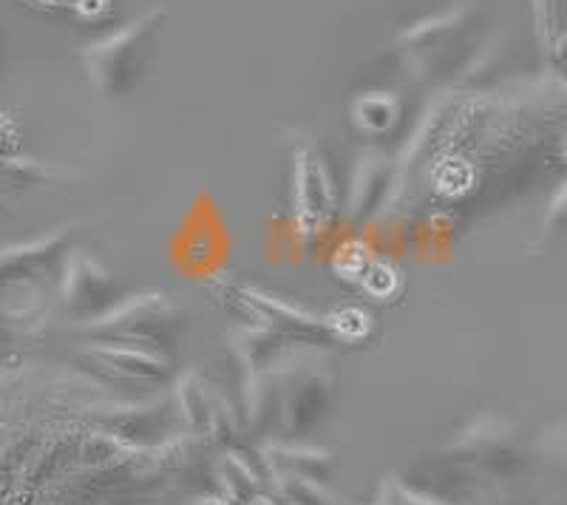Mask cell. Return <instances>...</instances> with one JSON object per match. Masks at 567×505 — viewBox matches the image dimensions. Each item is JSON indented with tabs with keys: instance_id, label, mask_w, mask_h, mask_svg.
I'll use <instances>...</instances> for the list:
<instances>
[{
	"instance_id": "cell-11",
	"label": "cell",
	"mask_w": 567,
	"mask_h": 505,
	"mask_svg": "<svg viewBox=\"0 0 567 505\" xmlns=\"http://www.w3.org/2000/svg\"><path fill=\"white\" fill-rule=\"evenodd\" d=\"M74 18L85 20V23H103L111 18V0H83Z\"/></svg>"
},
{
	"instance_id": "cell-2",
	"label": "cell",
	"mask_w": 567,
	"mask_h": 505,
	"mask_svg": "<svg viewBox=\"0 0 567 505\" xmlns=\"http://www.w3.org/2000/svg\"><path fill=\"white\" fill-rule=\"evenodd\" d=\"M63 250L60 236L0 250V318L29 321L43 301L45 276Z\"/></svg>"
},
{
	"instance_id": "cell-3",
	"label": "cell",
	"mask_w": 567,
	"mask_h": 505,
	"mask_svg": "<svg viewBox=\"0 0 567 505\" xmlns=\"http://www.w3.org/2000/svg\"><path fill=\"white\" fill-rule=\"evenodd\" d=\"M292 208L301 234H323L336 216V179L312 143L296 148L292 163Z\"/></svg>"
},
{
	"instance_id": "cell-1",
	"label": "cell",
	"mask_w": 567,
	"mask_h": 505,
	"mask_svg": "<svg viewBox=\"0 0 567 505\" xmlns=\"http://www.w3.org/2000/svg\"><path fill=\"white\" fill-rule=\"evenodd\" d=\"M162 20H165V9H151V12L140 14L131 27L91 43L80 54L91 85L103 97H123L134 91L136 80L142 78V69H145V60H148L151 40L159 32Z\"/></svg>"
},
{
	"instance_id": "cell-5",
	"label": "cell",
	"mask_w": 567,
	"mask_h": 505,
	"mask_svg": "<svg viewBox=\"0 0 567 505\" xmlns=\"http://www.w3.org/2000/svg\"><path fill=\"white\" fill-rule=\"evenodd\" d=\"M361 287L372 298H394V292L400 287V272L392 265H386V261L372 259V265L363 272Z\"/></svg>"
},
{
	"instance_id": "cell-7",
	"label": "cell",
	"mask_w": 567,
	"mask_h": 505,
	"mask_svg": "<svg viewBox=\"0 0 567 505\" xmlns=\"http://www.w3.org/2000/svg\"><path fill=\"white\" fill-rule=\"evenodd\" d=\"M536 23V38H539L542 49H554L559 40V0H530Z\"/></svg>"
},
{
	"instance_id": "cell-6",
	"label": "cell",
	"mask_w": 567,
	"mask_h": 505,
	"mask_svg": "<svg viewBox=\"0 0 567 505\" xmlns=\"http://www.w3.org/2000/svg\"><path fill=\"white\" fill-rule=\"evenodd\" d=\"M329 321H332V327H336V332L341 338H354V341H361V338H367L369 332H372V316H369L363 307H354V305L338 307V310L329 316Z\"/></svg>"
},
{
	"instance_id": "cell-10",
	"label": "cell",
	"mask_w": 567,
	"mask_h": 505,
	"mask_svg": "<svg viewBox=\"0 0 567 505\" xmlns=\"http://www.w3.org/2000/svg\"><path fill=\"white\" fill-rule=\"evenodd\" d=\"M548 454H550V461H554V466L567 474V423L565 426H556L554 432H550Z\"/></svg>"
},
{
	"instance_id": "cell-12",
	"label": "cell",
	"mask_w": 567,
	"mask_h": 505,
	"mask_svg": "<svg viewBox=\"0 0 567 505\" xmlns=\"http://www.w3.org/2000/svg\"><path fill=\"white\" fill-rule=\"evenodd\" d=\"M27 3H32V7H38V9H45V12H71L74 14L83 0H27Z\"/></svg>"
},
{
	"instance_id": "cell-13",
	"label": "cell",
	"mask_w": 567,
	"mask_h": 505,
	"mask_svg": "<svg viewBox=\"0 0 567 505\" xmlns=\"http://www.w3.org/2000/svg\"><path fill=\"white\" fill-rule=\"evenodd\" d=\"M0 347H3V336H0Z\"/></svg>"
},
{
	"instance_id": "cell-8",
	"label": "cell",
	"mask_w": 567,
	"mask_h": 505,
	"mask_svg": "<svg viewBox=\"0 0 567 505\" xmlns=\"http://www.w3.org/2000/svg\"><path fill=\"white\" fill-rule=\"evenodd\" d=\"M352 252L354 256H349V247H341V250H338L336 270L341 279L358 281V285H361L363 272H367V267L372 265V256H369L367 247H361V245H352Z\"/></svg>"
},
{
	"instance_id": "cell-4",
	"label": "cell",
	"mask_w": 567,
	"mask_h": 505,
	"mask_svg": "<svg viewBox=\"0 0 567 505\" xmlns=\"http://www.w3.org/2000/svg\"><path fill=\"white\" fill-rule=\"evenodd\" d=\"M352 125L367 136H386L398 128L403 117V105L392 91H363L349 109Z\"/></svg>"
},
{
	"instance_id": "cell-9",
	"label": "cell",
	"mask_w": 567,
	"mask_h": 505,
	"mask_svg": "<svg viewBox=\"0 0 567 505\" xmlns=\"http://www.w3.org/2000/svg\"><path fill=\"white\" fill-rule=\"evenodd\" d=\"M20 151V128L9 114L0 111V165L12 163Z\"/></svg>"
}]
</instances>
